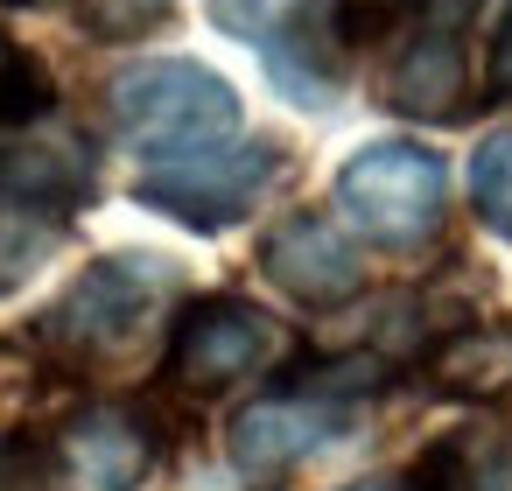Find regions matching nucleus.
I'll return each instance as SVG.
<instances>
[{"label":"nucleus","instance_id":"obj_21","mask_svg":"<svg viewBox=\"0 0 512 491\" xmlns=\"http://www.w3.org/2000/svg\"><path fill=\"white\" fill-rule=\"evenodd\" d=\"M15 8H29V0H15Z\"/></svg>","mask_w":512,"mask_h":491},{"label":"nucleus","instance_id":"obj_7","mask_svg":"<svg viewBox=\"0 0 512 491\" xmlns=\"http://www.w3.org/2000/svg\"><path fill=\"white\" fill-rule=\"evenodd\" d=\"M155 456H162V435H155L148 407H134V400H99V407L71 414L57 435V463H64L71 491H141Z\"/></svg>","mask_w":512,"mask_h":491},{"label":"nucleus","instance_id":"obj_2","mask_svg":"<svg viewBox=\"0 0 512 491\" xmlns=\"http://www.w3.org/2000/svg\"><path fill=\"white\" fill-rule=\"evenodd\" d=\"M169 295H176V267L162 253H106V260H92L64 288V302L43 309L36 344L57 351V358H71V365L120 358Z\"/></svg>","mask_w":512,"mask_h":491},{"label":"nucleus","instance_id":"obj_4","mask_svg":"<svg viewBox=\"0 0 512 491\" xmlns=\"http://www.w3.org/2000/svg\"><path fill=\"white\" fill-rule=\"evenodd\" d=\"M337 204L344 218L372 239V246H421L435 225H442V204H449V169L435 148H414V141H372L358 148L344 169H337Z\"/></svg>","mask_w":512,"mask_h":491},{"label":"nucleus","instance_id":"obj_16","mask_svg":"<svg viewBox=\"0 0 512 491\" xmlns=\"http://www.w3.org/2000/svg\"><path fill=\"white\" fill-rule=\"evenodd\" d=\"M169 15H176V0H78V29H85L92 43H134V36H155Z\"/></svg>","mask_w":512,"mask_h":491},{"label":"nucleus","instance_id":"obj_11","mask_svg":"<svg viewBox=\"0 0 512 491\" xmlns=\"http://www.w3.org/2000/svg\"><path fill=\"white\" fill-rule=\"evenodd\" d=\"M407 491H512V442L498 428H449L414 456Z\"/></svg>","mask_w":512,"mask_h":491},{"label":"nucleus","instance_id":"obj_17","mask_svg":"<svg viewBox=\"0 0 512 491\" xmlns=\"http://www.w3.org/2000/svg\"><path fill=\"white\" fill-rule=\"evenodd\" d=\"M428 8H435V0H330V22H337V36L372 43L379 29H393L407 15H428Z\"/></svg>","mask_w":512,"mask_h":491},{"label":"nucleus","instance_id":"obj_10","mask_svg":"<svg viewBox=\"0 0 512 491\" xmlns=\"http://www.w3.org/2000/svg\"><path fill=\"white\" fill-rule=\"evenodd\" d=\"M92 148L85 141H15L0 148V197H15L29 211H50V218H78L92 204Z\"/></svg>","mask_w":512,"mask_h":491},{"label":"nucleus","instance_id":"obj_15","mask_svg":"<svg viewBox=\"0 0 512 491\" xmlns=\"http://www.w3.org/2000/svg\"><path fill=\"white\" fill-rule=\"evenodd\" d=\"M204 8H211V22H218L232 43L267 50L281 29H295V22L309 15V0H204Z\"/></svg>","mask_w":512,"mask_h":491},{"label":"nucleus","instance_id":"obj_13","mask_svg":"<svg viewBox=\"0 0 512 491\" xmlns=\"http://www.w3.org/2000/svg\"><path fill=\"white\" fill-rule=\"evenodd\" d=\"M470 204L498 239H512V134H491L470 155Z\"/></svg>","mask_w":512,"mask_h":491},{"label":"nucleus","instance_id":"obj_9","mask_svg":"<svg viewBox=\"0 0 512 491\" xmlns=\"http://www.w3.org/2000/svg\"><path fill=\"white\" fill-rule=\"evenodd\" d=\"M386 106L407 113V120H428V127H449V120L470 113L463 0H456V8H442V15H428V22L400 43V57H393V71H386Z\"/></svg>","mask_w":512,"mask_h":491},{"label":"nucleus","instance_id":"obj_20","mask_svg":"<svg viewBox=\"0 0 512 491\" xmlns=\"http://www.w3.org/2000/svg\"><path fill=\"white\" fill-rule=\"evenodd\" d=\"M344 491H407L400 477H358V484H344Z\"/></svg>","mask_w":512,"mask_h":491},{"label":"nucleus","instance_id":"obj_3","mask_svg":"<svg viewBox=\"0 0 512 491\" xmlns=\"http://www.w3.org/2000/svg\"><path fill=\"white\" fill-rule=\"evenodd\" d=\"M288 176V155L281 141H211L197 155H176V162H148V176L134 183V197L190 232H225L239 225L274 183Z\"/></svg>","mask_w":512,"mask_h":491},{"label":"nucleus","instance_id":"obj_6","mask_svg":"<svg viewBox=\"0 0 512 491\" xmlns=\"http://www.w3.org/2000/svg\"><path fill=\"white\" fill-rule=\"evenodd\" d=\"M344 421H351V400L302 379L295 393H267V400L232 414V463L246 477H281L288 463H302L323 442H337Z\"/></svg>","mask_w":512,"mask_h":491},{"label":"nucleus","instance_id":"obj_1","mask_svg":"<svg viewBox=\"0 0 512 491\" xmlns=\"http://www.w3.org/2000/svg\"><path fill=\"white\" fill-rule=\"evenodd\" d=\"M113 134L141 162H176L239 134V92L197 57H141L106 85Z\"/></svg>","mask_w":512,"mask_h":491},{"label":"nucleus","instance_id":"obj_8","mask_svg":"<svg viewBox=\"0 0 512 491\" xmlns=\"http://www.w3.org/2000/svg\"><path fill=\"white\" fill-rule=\"evenodd\" d=\"M260 267L281 295H295L302 309H344L358 288H365V260L358 246L323 218V211H295L267 232L260 246Z\"/></svg>","mask_w":512,"mask_h":491},{"label":"nucleus","instance_id":"obj_18","mask_svg":"<svg viewBox=\"0 0 512 491\" xmlns=\"http://www.w3.org/2000/svg\"><path fill=\"white\" fill-rule=\"evenodd\" d=\"M0 491H50V456L36 442H0Z\"/></svg>","mask_w":512,"mask_h":491},{"label":"nucleus","instance_id":"obj_14","mask_svg":"<svg viewBox=\"0 0 512 491\" xmlns=\"http://www.w3.org/2000/svg\"><path fill=\"white\" fill-rule=\"evenodd\" d=\"M43 113H50V71L22 43L0 36V127H29Z\"/></svg>","mask_w":512,"mask_h":491},{"label":"nucleus","instance_id":"obj_5","mask_svg":"<svg viewBox=\"0 0 512 491\" xmlns=\"http://www.w3.org/2000/svg\"><path fill=\"white\" fill-rule=\"evenodd\" d=\"M274 344H281L274 323H267L246 295H204V302L183 309V323H176V337H169V379H176L183 393L211 400V393L239 386L246 372H260V365L274 358Z\"/></svg>","mask_w":512,"mask_h":491},{"label":"nucleus","instance_id":"obj_12","mask_svg":"<svg viewBox=\"0 0 512 491\" xmlns=\"http://www.w3.org/2000/svg\"><path fill=\"white\" fill-rule=\"evenodd\" d=\"M428 372H435V386L456 393V400H498V393H512V330H477V323H463V330H449V337L428 351Z\"/></svg>","mask_w":512,"mask_h":491},{"label":"nucleus","instance_id":"obj_19","mask_svg":"<svg viewBox=\"0 0 512 491\" xmlns=\"http://www.w3.org/2000/svg\"><path fill=\"white\" fill-rule=\"evenodd\" d=\"M477 99H512V0L498 8V29H491V57H484V92Z\"/></svg>","mask_w":512,"mask_h":491}]
</instances>
